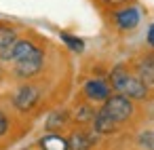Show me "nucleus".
<instances>
[{
    "mask_svg": "<svg viewBox=\"0 0 154 150\" xmlns=\"http://www.w3.org/2000/svg\"><path fill=\"white\" fill-rule=\"evenodd\" d=\"M40 148L42 150H70V144L68 139H63L61 135L57 133H49L40 139Z\"/></svg>",
    "mask_w": 154,
    "mask_h": 150,
    "instance_id": "11",
    "label": "nucleus"
},
{
    "mask_svg": "<svg viewBox=\"0 0 154 150\" xmlns=\"http://www.w3.org/2000/svg\"><path fill=\"white\" fill-rule=\"evenodd\" d=\"M93 129H95L99 135H108V133H114V131L118 129V123H116L112 116H108L103 110H97V114H95V118H93Z\"/></svg>",
    "mask_w": 154,
    "mask_h": 150,
    "instance_id": "10",
    "label": "nucleus"
},
{
    "mask_svg": "<svg viewBox=\"0 0 154 150\" xmlns=\"http://www.w3.org/2000/svg\"><path fill=\"white\" fill-rule=\"evenodd\" d=\"M66 123H68V112L66 110H53L47 118V129L55 131V129H61Z\"/></svg>",
    "mask_w": 154,
    "mask_h": 150,
    "instance_id": "12",
    "label": "nucleus"
},
{
    "mask_svg": "<svg viewBox=\"0 0 154 150\" xmlns=\"http://www.w3.org/2000/svg\"><path fill=\"white\" fill-rule=\"evenodd\" d=\"M108 83L112 85V89L129 99H146L150 93V87L137 76L131 74L125 66H116L112 68V72L108 74Z\"/></svg>",
    "mask_w": 154,
    "mask_h": 150,
    "instance_id": "1",
    "label": "nucleus"
},
{
    "mask_svg": "<svg viewBox=\"0 0 154 150\" xmlns=\"http://www.w3.org/2000/svg\"><path fill=\"white\" fill-rule=\"evenodd\" d=\"M139 146L146 150H154V131H143L139 135Z\"/></svg>",
    "mask_w": 154,
    "mask_h": 150,
    "instance_id": "16",
    "label": "nucleus"
},
{
    "mask_svg": "<svg viewBox=\"0 0 154 150\" xmlns=\"http://www.w3.org/2000/svg\"><path fill=\"white\" fill-rule=\"evenodd\" d=\"M9 131V120H7V116L0 112V135H5Z\"/></svg>",
    "mask_w": 154,
    "mask_h": 150,
    "instance_id": "18",
    "label": "nucleus"
},
{
    "mask_svg": "<svg viewBox=\"0 0 154 150\" xmlns=\"http://www.w3.org/2000/svg\"><path fill=\"white\" fill-rule=\"evenodd\" d=\"M17 40V32L9 26H0V53L7 51L9 47H13V42Z\"/></svg>",
    "mask_w": 154,
    "mask_h": 150,
    "instance_id": "13",
    "label": "nucleus"
},
{
    "mask_svg": "<svg viewBox=\"0 0 154 150\" xmlns=\"http://www.w3.org/2000/svg\"><path fill=\"white\" fill-rule=\"evenodd\" d=\"M146 40H148V47H152V49H154V23H150V26H148Z\"/></svg>",
    "mask_w": 154,
    "mask_h": 150,
    "instance_id": "17",
    "label": "nucleus"
},
{
    "mask_svg": "<svg viewBox=\"0 0 154 150\" xmlns=\"http://www.w3.org/2000/svg\"><path fill=\"white\" fill-rule=\"evenodd\" d=\"M95 110L91 108V106H87V104H80L78 108H76V112H74V118L78 120V123H89V120H93L95 118Z\"/></svg>",
    "mask_w": 154,
    "mask_h": 150,
    "instance_id": "15",
    "label": "nucleus"
},
{
    "mask_svg": "<svg viewBox=\"0 0 154 150\" xmlns=\"http://www.w3.org/2000/svg\"><path fill=\"white\" fill-rule=\"evenodd\" d=\"M59 38L66 42V47H68L70 51H74V53H82V51H85V40L78 38V36H74V34H70V32H61Z\"/></svg>",
    "mask_w": 154,
    "mask_h": 150,
    "instance_id": "14",
    "label": "nucleus"
},
{
    "mask_svg": "<svg viewBox=\"0 0 154 150\" xmlns=\"http://www.w3.org/2000/svg\"><path fill=\"white\" fill-rule=\"evenodd\" d=\"M82 93L89 102H106L112 95V85L106 83L103 78H91V80L85 83Z\"/></svg>",
    "mask_w": 154,
    "mask_h": 150,
    "instance_id": "5",
    "label": "nucleus"
},
{
    "mask_svg": "<svg viewBox=\"0 0 154 150\" xmlns=\"http://www.w3.org/2000/svg\"><path fill=\"white\" fill-rule=\"evenodd\" d=\"M101 110H103L108 116H112L116 123H125V120H129L131 114H133V99H129V97H125V95H120V93H114V95H110V97L103 102Z\"/></svg>",
    "mask_w": 154,
    "mask_h": 150,
    "instance_id": "2",
    "label": "nucleus"
},
{
    "mask_svg": "<svg viewBox=\"0 0 154 150\" xmlns=\"http://www.w3.org/2000/svg\"><path fill=\"white\" fill-rule=\"evenodd\" d=\"M42 59H45V53L36 55V57H30V59H23V61H17L15 64V74L19 78H32V76H36L42 70Z\"/></svg>",
    "mask_w": 154,
    "mask_h": 150,
    "instance_id": "8",
    "label": "nucleus"
},
{
    "mask_svg": "<svg viewBox=\"0 0 154 150\" xmlns=\"http://www.w3.org/2000/svg\"><path fill=\"white\" fill-rule=\"evenodd\" d=\"M103 2H106L108 7H120V5L127 2V0H103Z\"/></svg>",
    "mask_w": 154,
    "mask_h": 150,
    "instance_id": "19",
    "label": "nucleus"
},
{
    "mask_svg": "<svg viewBox=\"0 0 154 150\" xmlns=\"http://www.w3.org/2000/svg\"><path fill=\"white\" fill-rule=\"evenodd\" d=\"M5 59L17 64V61H23V59H30V57H36V55H42V49L36 47L32 40H15L13 47H9L7 51L0 53Z\"/></svg>",
    "mask_w": 154,
    "mask_h": 150,
    "instance_id": "3",
    "label": "nucleus"
},
{
    "mask_svg": "<svg viewBox=\"0 0 154 150\" xmlns=\"http://www.w3.org/2000/svg\"><path fill=\"white\" fill-rule=\"evenodd\" d=\"M137 76L148 87H154V53H148V55L139 57V61H137Z\"/></svg>",
    "mask_w": 154,
    "mask_h": 150,
    "instance_id": "9",
    "label": "nucleus"
},
{
    "mask_svg": "<svg viewBox=\"0 0 154 150\" xmlns=\"http://www.w3.org/2000/svg\"><path fill=\"white\" fill-rule=\"evenodd\" d=\"M38 99H40V91H38L34 85H23V87L17 89V93H15V97H13V104H15L17 110L28 112V110H32V108L38 104Z\"/></svg>",
    "mask_w": 154,
    "mask_h": 150,
    "instance_id": "6",
    "label": "nucleus"
},
{
    "mask_svg": "<svg viewBox=\"0 0 154 150\" xmlns=\"http://www.w3.org/2000/svg\"><path fill=\"white\" fill-rule=\"evenodd\" d=\"M112 19H114V26H116L118 30L131 32V30H135V28L139 26V21H141V11H139V7H135V5H127V7H122V9H116V11L112 13Z\"/></svg>",
    "mask_w": 154,
    "mask_h": 150,
    "instance_id": "4",
    "label": "nucleus"
},
{
    "mask_svg": "<svg viewBox=\"0 0 154 150\" xmlns=\"http://www.w3.org/2000/svg\"><path fill=\"white\" fill-rule=\"evenodd\" d=\"M99 139V133L93 129V131H85V129H78V131H72L70 137H68V144H70V150H89L95 146V142Z\"/></svg>",
    "mask_w": 154,
    "mask_h": 150,
    "instance_id": "7",
    "label": "nucleus"
}]
</instances>
